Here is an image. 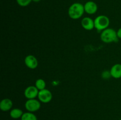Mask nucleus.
I'll list each match as a JSON object with an SVG mask.
<instances>
[{"mask_svg": "<svg viewBox=\"0 0 121 120\" xmlns=\"http://www.w3.org/2000/svg\"><path fill=\"white\" fill-rule=\"evenodd\" d=\"M81 25L83 28L86 30H92L95 28L94 20L90 17H85L82 20Z\"/></svg>", "mask_w": 121, "mask_h": 120, "instance_id": "obj_9", "label": "nucleus"}, {"mask_svg": "<svg viewBox=\"0 0 121 120\" xmlns=\"http://www.w3.org/2000/svg\"><path fill=\"white\" fill-rule=\"evenodd\" d=\"M117 32L112 28H108L102 31L100 34V40L105 43L109 44L117 42L118 41Z\"/></svg>", "mask_w": 121, "mask_h": 120, "instance_id": "obj_2", "label": "nucleus"}, {"mask_svg": "<svg viewBox=\"0 0 121 120\" xmlns=\"http://www.w3.org/2000/svg\"><path fill=\"white\" fill-rule=\"evenodd\" d=\"M21 120H37V116L33 114V112H27L24 113L21 118Z\"/></svg>", "mask_w": 121, "mask_h": 120, "instance_id": "obj_13", "label": "nucleus"}, {"mask_svg": "<svg viewBox=\"0 0 121 120\" xmlns=\"http://www.w3.org/2000/svg\"><path fill=\"white\" fill-rule=\"evenodd\" d=\"M39 90L35 87V86H28L25 89L24 96L27 100L30 99H35L39 95Z\"/></svg>", "mask_w": 121, "mask_h": 120, "instance_id": "obj_6", "label": "nucleus"}, {"mask_svg": "<svg viewBox=\"0 0 121 120\" xmlns=\"http://www.w3.org/2000/svg\"><path fill=\"white\" fill-rule=\"evenodd\" d=\"M13 105V101L10 99L4 98L0 102V109L2 111H8L11 109Z\"/></svg>", "mask_w": 121, "mask_h": 120, "instance_id": "obj_11", "label": "nucleus"}, {"mask_svg": "<svg viewBox=\"0 0 121 120\" xmlns=\"http://www.w3.org/2000/svg\"><path fill=\"white\" fill-rule=\"evenodd\" d=\"M111 76V72L110 71H105L102 72V78L105 79V80H107V79H109Z\"/></svg>", "mask_w": 121, "mask_h": 120, "instance_id": "obj_16", "label": "nucleus"}, {"mask_svg": "<svg viewBox=\"0 0 121 120\" xmlns=\"http://www.w3.org/2000/svg\"><path fill=\"white\" fill-rule=\"evenodd\" d=\"M84 8L85 12L89 15H93L98 11V5L93 1H87L84 5Z\"/></svg>", "mask_w": 121, "mask_h": 120, "instance_id": "obj_8", "label": "nucleus"}, {"mask_svg": "<svg viewBox=\"0 0 121 120\" xmlns=\"http://www.w3.org/2000/svg\"><path fill=\"white\" fill-rule=\"evenodd\" d=\"M23 114L22 111L19 108H14L11 110L10 112H9L10 116L13 119H18L20 118H21Z\"/></svg>", "mask_w": 121, "mask_h": 120, "instance_id": "obj_12", "label": "nucleus"}, {"mask_svg": "<svg viewBox=\"0 0 121 120\" xmlns=\"http://www.w3.org/2000/svg\"><path fill=\"white\" fill-rule=\"evenodd\" d=\"M84 5L79 2H75L70 6L68 9L69 17L73 20H78L83 16L85 13Z\"/></svg>", "mask_w": 121, "mask_h": 120, "instance_id": "obj_1", "label": "nucleus"}, {"mask_svg": "<svg viewBox=\"0 0 121 120\" xmlns=\"http://www.w3.org/2000/svg\"><path fill=\"white\" fill-rule=\"evenodd\" d=\"M33 1H34V2H39V1H40V0H33Z\"/></svg>", "mask_w": 121, "mask_h": 120, "instance_id": "obj_18", "label": "nucleus"}, {"mask_svg": "<svg viewBox=\"0 0 121 120\" xmlns=\"http://www.w3.org/2000/svg\"><path fill=\"white\" fill-rule=\"evenodd\" d=\"M35 86L39 91H41L46 88V83L44 80L41 78H39L35 81Z\"/></svg>", "mask_w": 121, "mask_h": 120, "instance_id": "obj_14", "label": "nucleus"}, {"mask_svg": "<svg viewBox=\"0 0 121 120\" xmlns=\"http://www.w3.org/2000/svg\"><path fill=\"white\" fill-rule=\"evenodd\" d=\"M94 22L95 28H96L98 32H102L108 28L110 24V20L106 15H100L95 19Z\"/></svg>", "mask_w": 121, "mask_h": 120, "instance_id": "obj_3", "label": "nucleus"}, {"mask_svg": "<svg viewBox=\"0 0 121 120\" xmlns=\"http://www.w3.org/2000/svg\"><path fill=\"white\" fill-rule=\"evenodd\" d=\"M111 76L115 79L121 78V64H116L113 65L110 70Z\"/></svg>", "mask_w": 121, "mask_h": 120, "instance_id": "obj_10", "label": "nucleus"}, {"mask_svg": "<svg viewBox=\"0 0 121 120\" xmlns=\"http://www.w3.org/2000/svg\"><path fill=\"white\" fill-rule=\"evenodd\" d=\"M37 97L40 102L44 104H47L52 101L53 99V95L50 91L45 88L43 90L39 91Z\"/></svg>", "mask_w": 121, "mask_h": 120, "instance_id": "obj_5", "label": "nucleus"}, {"mask_svg": "<svg viewBox=\"0 0 121 120\" xmlns=\"http://www.w3.org/2000/svg\"><path fill=\"white\" fill-rule=\"evenodd\" d=\"M26 109L30 112L37 111L41 107V103L39 100L36 99H30L27 100L25 103Z\"/></svg>", "mask_w": 121, "mask_h": 120, "instance_id": "obj_4", "label": "nucleus"}, {"mask_svg": "<svg viewBox=\"0 0 121 120\" xmlns=\"http://www.w3.org/2000/svg\"><path fill=\"white\" fill-rule=\"evenodd\" d=\"M16 1L19 5L24 7L28 6L33 1V0H16Z\"/></svg>", "mask_w": 121, "mask_h": 120, "instance_id": "obj_15", "label": "nucleus"}, {"mask_svg": "<svg viewBox=\"0 0 121 120\" xmlns=\"http://www.w3.org/2000/svg\"></svg>", "mask_w": 121, "mask_h": 120, "instance_id": "obj_19", "label": "nucleus"}, {"mask_svg": "<svg viewBox=\"0 0 121 120\" xmlns=\"http://www.w3.org/2000/svg\"><path fill=\"white\" fill-rule=\"evenodd\" d=\"M24 63L27 67L31 69H35L39 65L37 59L33 55H28L26 56L24 59Z\"/></svg>", "mask_w": 121, "mask_h": 120, "instance_id": "obj_7", "label": "nucleus"}, {"mask_svg": "<svg viewBox=\"0 0 121 120\" xmlns=\"http://www.w3.org/2000/svg\"><path fill=\"white\" fill-rule=\"evenodd\" d=\"M117 35H118V38L121 39V28L118 29V31H117Z\"/></svg>", "mask_w": 121, "mask_h": 120, "instance_id": "obj_17", "label": "nucleus"}]
</instances>
